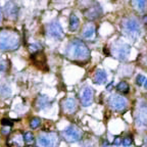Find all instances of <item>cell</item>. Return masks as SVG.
Masks as SVG:
<instances>
[{
  "instance_id": "6da1fadb",
  "label": "cell",
  "mask_w": 147,
  "mask_h": 147,
  "mask_svg": "<svg viewBox=\"0 0 147 147\" xmlns=\"http://www.w3.org/2000/svg\"><path fill=\"white\" fill-rule=\"evenodd\" d=\"M65 56L74 61H86L90 57V50L82 40L72 39L66 46Z\"/></svg>"
},
{
  "instance_id": "7a4b0ae2",
  "label": "cell",
  "mask_w": 147,
  "mask_h": 147,
  "mask_svg": "<svg viewBox=\"0 0 147 147\" xmlns=\"http://www.w3.org/2000/svg\"><path fill=\"white\" fill-rule=\"evenodd\" d=\"M21 43L19 34L13 31H1L0 32V50H14L17 49Z\"/></svg>"
},
{
  "instance_id": "3957f363",
  "label": "cell",
  "mask_w": 147,
  "mask_h": 147,
  "mask_svg": "<svg viewBox=\"0 0 147 147\" xmlns=\"http://www.w3.org/2000/svg\"><path fill=\"white\" fill-rule=\"evenodd\" d=\"M121 28L129 38L136 40L141 34V28L139 21L134 17H127L121 21Z\"/></svg>"
},
{
  "instance_id": "277c9868",
  "label": "cell",
  "mask_w": 147,
  "mask_h": 147,
  "mask_svg": "<svg viewBox=\"0 0 147 147\" xmlns=\"http://www.w3.org/2000/svg\"><path fill=\"white\" fill-rule=\"evenodd\" d=\"M36 144L38 147H57L59 144V137L56 133L42 134L37 138Z\"/></svg>"
},
{
  "instance_id": "5b68a950",
  "label": "cell",
  "mask_w": 147,
  "mask_h": 147,
  "mask_svg": "<svg viewBox=\"0 0 147 147\" xmlns=\"http://www.w3.org/2000/svg\"><path fill=\"white\" fill-rule=\"evenodd\" d=\"M61 135H62V137L68 142L72 143V142H77V141H79L81 139L82 132L76 126H68V128H65L61 132Z\"/></svg>"
},
{
  "instance_id": "8992f818",
  "label": "cell",
  "mask_w": 147,
  "mask_h": 147,
  "mask_svg": "<svg viewBox=\"0 0 147 147\" xmlns=\"http://www.w3.org/2000/svg\"><path fill=\"white\" fill-rule=\"evenodd\" d=\"M131 47L127 43H121L119 42L117 44H114L112 47V53L119 60H125L130 54Z\"/></svg>"
},
{
  "instance_id": "52a82bcc",
  "label": "cell",
  "mask_w": 147,
  "mask_h": 147,
  "mask_svg": "<svg viewBox=\"0 0 147 147\" xmlns=\"http://www.w3.org/2000/svg\"><path fill=\"white\" fill-rule=\"evenodd\" d=\"M108 104L115 111H123L126 109L128 102H127L126 98H124L123 96L111 95L109 97V100H108Z\"/></svg>"
},
{
  "instance_id": "ba28073f",
  "label": "cell",
  "mask_w": 147,
  "mask_h": 147,
  "mask_svg": "<svg viewBox=\"0 0 147 147\" xmlns=\"http://www.w3.org/2000/svg\"><path fill=\"white\" fill-rule=\"evenodd\" d=\"M46 32L50 37L61 40L63 38V31L58 21H51L46 27Z\"/></svg>"
},
{
  "instance_id": "9c48e42d",
  "label": "cell",
  "mask_w": 147,
  "mask_h": 147,
  "mask_svg": "<svg viewBox=\"0 0 147 147\" xmlns=\"http://www.w3.org/2000/svg\"><path fill=\"white\" fill-rule=\"evenodd\" d=\"M101 14H102V8H101L100 4H98V3H94L84 11L85 17L88 19L89 21H95L98 17H100Z\"/></svg>"
},
{
  "instance_id": "30bf717a",
  "label": "cell",
  "mask_w": 147,
  "mask_h": 147,
  "mask_svg": "<svg viewBox=\"0 0 147 147\" xmlns=\"http://www.w3.org/2000/svg\"><path fill=\"white\" fill-rule=\"evenodd\" d=\"M135 121L138 127H145L147 125V106L141 105L137 109Z\"/></svg>"
},
{
  "instance_id": "8fae6325",
  "label": "cell",
  "mask_w": 147,
  "mask_h": 147,
  "mask_svg": "<svg viewBox=\"0 0 147 147\" xmlns=\"http://www.w3.org/2000/svg\"><path fill=\"white\" fill-rule=\"evenodd\" d=\"M94 99V91L91 87H86L81 92V102L84 106L91 105Z\"/></svg>"
},
{
  "instance_id": "7c38bea8",
  "label": "cell",
  "mask_w": 147,
  "mask_h": 147,
  "mask_svg": "<svg viewBox=\"0 0 147 147\" xmlns=\"http://www.w3.org/2000/svg\"><path fill=\"white\" fill-rule=\"evenodd\" d=\"M4 12L5 15L10 19H15L17 17V14H19V7L12 1L9 2H6L4 6Z\"/></svg>"
},
{
  "instance_id": "4fadbf2b",
  "label": "cell",
  "mask_w": 147,
  "mask_h": 147,
  "mask_svg": "<svg viewBox=\"0 0 147 147\" xmlns=\"http://www.w3.org/2000/svg\"><path fill=\"white\" fill-rule=\"evenodd\" d=\"M63 109L68 113H74L78 109V103L76 99H72V98L65 99L63 101Z\"/></svg>"
},
{
  "instance_id": "5bb4252c",
  "label": "cell",
  "mask_w": 147,
  "mask_h": 147,
  "mask_svg": "<svg viewBox=\"0 0 147 147\" xmlns=\"http://www.w3.org/2000/svg\"><path fill=\"white\" fill-rule=\"evenodd\" d=\"M50 105V100L46 95H39L36 100V108L38 110L44 109Z\"/></svg>"
},
{
  "instance_id": "9a60e30c",
  "label": "cell",
  "mask_w": 147,
  "mask_h": 147,
  "mask_svg": "<svg viewBox=\"0 0 147 147\" xmlns=\"http://www.w3.org/2000/svg\"><path fill=\"white\" fill-rule=\"evenodd\" d=\"M82 35L85 39H93L94 36H95V27L92 25V23H88L84 27L83 29V32H82Z\"/></svg>"
},
{
  "instance_id": "2e32d148",
  "label": "cell",
  "mask_w": 147,
  "mask_h": 147,
  "mask_svg": "<svg viewBox=\"0 0 147 147\" xmlns=\"http://www.w3.org/2000/svg\"><path fill=\"white\" fill-rule=\"evenodd\" d=\"M106 79H107L106 72L102 70H96L95 75H94L93 82L97 85H101V84H103V83H105Z\"/></svg>"
},
{
  "instance_id": "e0dca14e",
  "label": "cell",
  "mask_w": 147,
  "mask_h": 147,
  "mask_svg": "<svg viewBox=\"0 0 147 147\" xmlns=\"http://www.w3.org/2000/svg\"><path fill=\"white\" fill-rule=\"evenodd\" d=\"M131 4L133 5L134 9L138 12H142L146 9V5H147V1L145 0H134L131 2Z\"/></svg>"
},
{
  "instance_id": "ac0fdd59",
  "label": "cell",
  "mask_w": 147,
  "mask_h": 147,
  "mask_svg": "<svg viewBox=\"0 0 147 147\" xmlns=\"http://www.w3.org/2000/svg\"><path fill=\"white\" fill-rule=\"evenodd\" d=\"M80 27V21L78 19V16L76 15L75 13L70 14V30L72 32H75L79 29Z\"/></svg>"
},
{
  "instance_id": "d6986e66",
  "label": "cell",
  "mask_w": 147,
  "mask_h": 147,
  "mask_svg": "<svg viewBox=\"0 0 147 147\" xmlns=\"http://www.w3.org/2000/svg\"><path fill=\"white\" fill-rule=\"evenodd\" d=\"M11 94V90H10L9 86L7 85H1L0 86V96L2 98H7L9 97Z\"/></svg>"
},
{
  "instance_id": "ffe728a7",
  "label": "cell",
  "mask_w": 147,
  "mask_h": 147,
  "mask_svg": "<svg viewBox=\"0 0 147 147\" xmlns=\"http://www.w3.org/2000/svg\"><path fill=\"white\" fill-rule=\"evenodd\" d=\"M129 89H130V87H129L128 83H127V82H125V81L119 83V85L117 86V91H119V92H121V93H128Z\"/></svg>"
},
{
  "instance_id": "44dd1931",
  "label": "cell",
  "mask_w": 147,
  "mask_h": 147,
  "mask_svg": "<svg viewBox=\"0 0 147 147\" xmlns=\"http://www.w3.org/2000/svg\"><path fill=\"white\" fill-rule=\"evenodd\" d=\"M23 140L26 143H31L34 141V135L31 132H26V133L23 135Z\"/></svg>"
},
{
  "instance_id": "7402d4cb",
  "label": "cell",
  "mask_w": 147,
  "mask_h": 147,
  "mask_svg": "<svg viewBox=\"0 0 147 147\" xmlns=\"http://www.w3.org/2000/svg\"><path fill=\"white\" fill-rule=\"evenodd\" d=\"M41 125V119H38V117H33L30 121V127L32 129H37L38 127Z\"/></svg>"
},
{
  "instance_id": "603a6c76",
  "label": "cell",
  "mask_w": 147,
  "mask_h": 147,
  "mask_svg": "<svg viewBox=\"0 0 147 147\" xmlns=\"http://www.w3.org/2000/svg\"><path fill=\"white\" fill-rule=\"evenodd\" d=\"M29 49H30V51L32 52V55H33V54H36V53H38V52H40L39 46H38V45H36V44L30 45V46H29Z\"/></svg>"
},
{
  "instance_id": "cb8c5ba5",
  "label": "cell",
  "mask_w": 147,
  "mask_h": 147,
  "mask_svg": "<svg viewBox=\"0 0 147 147\" xmlns=\"http://www.w3.org/2000/svg\"><path fill=\"white\" fill-rule=\"evenodd\" d=\"M7 70V62L4 59H0V72H4Z\"/></svg>"
},
{
  "instance_id": "d4e9b609",
  "label": "cell",
  "mask_w": 147,
  "mask_h": 147,
  "mask_svg": "<svg viewBox=\"0 0 147 147\" xmlns=\"http://www.w3.org/2000/svg\"><path fill=\"white\" fill-rule=\"evenodd\" d=\"M1 124H2V126H5V127H11L12 125H13V121H11V119H2V121H1Z\"/></svg>"
},
{
  "instance_id": "484cf974",
  "label": "cell",
  "mask_w": 147,
  "mask_h": 147,
  "mask_svg": "<svg viewBox=\"0 0 147 147\" xmlns=\"http://www.w3.org/2000/svg\"><path fill=\"white\" fill-rule=\"evenodd\" d=\"M145 81H146V79H145V77L142 75L137 76V78H136V83H137V85H139V86L143 85V83H145Z\"/></svg>"
},
{
  "instance_id": "4316f807",
  "label": "cell",
  "mask_w": 147,
  "mask_h": 147,
  "mask_svg": "<svg viewBox=\"0 0 147 147\" xmlns=\"http://www.w3.org/2000/svg\"><path fill=\"white\" fill-rule=\"evenodd\" d=\"M132 138L131 137H126V138H124V140H123V145L124 146H130L131 144H132Z\"/></svg>"
},
{
  "instance_id": "83f0119b",
  "label": "cell",
  "mask_w": 147,
  "mask_h": 147,
  "mask_svg": "<svg viewBox=\"0 0 147 147\" xmlns=\"http://www.w3.org/2000/svg\"><path fill=\"white\" fill-rule=\"evenodd\" d=\"M121 143H123V139H121V137H115L113 139V145H115V146H119V145H121Z\"/></svg>"
},
{
  "instance_id": "f1b7e54d",
  "label": "cell",
  "mask_w": 147,
  "mask_h": 147,
  "mask_svg": "<svg viewBox=\"0 0 147 147\" xmlns=\"http://www.w3.org/2000/svg\"><path fill=\"white\" fill-rule=\"evenodd\" d=\"M2 134H8L10 132V130H9V127H7V128H3L2 129Z\"/></svg>"
},
{
  "instance_id": "f546056e",
  "label": "cell",
  "mask_w": 147,
  "mask_h": 147,
  "mask_svg": "<svg viewBox=\"0 0 147 147\" xmlns=\"http://www.w3.org/2000/svg\"><path fill=\"white\" fill-rule=\"evenodd\" d=\"M108 144H109V143H108V141H104V143H103V147H107Z\"/></svg>"
},
{
  "instance_id": "4dcf8cb0",
  "label": "cell",
  "mask_w": 147,
  "mask_h": 147,
  "mask_svg": "<svg viewBox=\"0 0 147 147\" xmlns=\"http://www.w3.org/2000/svg\"><path fill=\"white\" fill-rule=\"evenodd\" d=\"M2 21V11H1V9H0V21Z\"/></svg>"
},
{
  "instance_id": "1f68e13d",
  "label": "cell",
  "mask_w": 147,
  "mask_h": 147,
  "mask_svg": "<svg viewBox=\"0 0 147 147\" xmlns=\"http://www.w3.org/2000/svg\"><path fill=\"white\" fill-rule=\"evenodd\" d=\"M143 21H144L145 23H147V16H144V19H143Z\"/></svg>"
},
{
  "instance_id": "d6a6232c",
  "label": "cell",
  "mask_w": 147,
  "mask_h": 147,
  "mask_svg": "<svg viewBox=\"0 0 147 147\" xmlns=\"http://www.w3.org/2000/svg\"><path fill=\"white\" fill-rule=\"evenodd\" d=\"M145 88L147 89V80H146V81H145Z\"/></svg>"
},
{
  "instance_id": "836d02e7",
  "label": "cell",
  "mask_w": 147,
  "mask_h": 147,
  "mask_svg": "<svg viewBox=\"0 0 147 147\" xmlns=\"http://www.w3.org/2000/svg\"><path fill=\"white\" fill-rule=\"evenodd\" d=\"M146 147H147V141H146Z\"/></svg>"
},
{
  "instance_id": "e575fe53",
  "label": "cell",
  "mask_w": 147,
  "mask_h": 147,
  "mask_svg": "<svg viewBox=\"0 0 147 147\" xmlns=\"http://www.w3.org/2000/svg\"><path fill=\"white\" fill-rule=\"evenodd\" d=\"M29 147H32V146H29Z\"/></svg>"
}]
</instances>
